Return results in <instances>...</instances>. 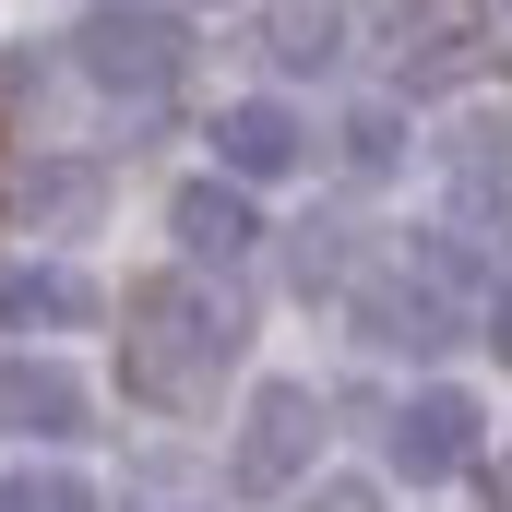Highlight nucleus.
<instances>
[{
	"mask_svg": "<svg viewBox=\"0 0 512 512\" xmlns=\"http://www.w3.org/2000/svg\"><path fill=\"white\" fill-rule=\"evenodd\" d=\"M346 131H358V167H393V108H358Z\"/></svg>",
	"mask_w": 512,
	"mask_h": 512,
	"instance_id": "nucleus-13",
	"label": "nucleus"
},
{
	"mask_svg": "<svg viewBox=\"0 0 512 512\" xmlns=\"http://www.w3.org/2000/svg\"><path fill=\"white\" fill-rule=\"evenodd\" d=\"M0 429H24V441H72V429H84V382L48 370V358H12V370H0Z\"/></svg>",
	"mask_w": 512,
	"mask_h": 512,
	"instance_id": "nucleus-7",
	"label": "nucleus"
},
{
	"mask_svg": "<svg viewBox=\"0 0 512 512\" xmlns=\"http://www.w3.org/2000/svg\"><path fill=\"white\" fill-rule=\"evenodd\" d=\"M84 72H96L108 96H167V84L191 72V24H179L167 0H108V12L84 24Z\"/></svg>",
	"mask_w": 512,
	"mask_h": 512,
	"instance_id": "nucleus-2",
	"label": "nucleus"
},
{
	"mask_svg": "<svg viewBox=\"0 0 512 512\" xmlns=\"http://www.w3.org/2000/svg\"><path fill=\"white\" fill-rule=\"evenodd\" d=\"M489 346H501V358H512V286H501V298H489Z\"/></svg>",
	"mask_w": 512,
	"mask_h": 512,
	"instance_id": "nucleus-15",
	"label": "nucleus"
},
{
	"mask_svg": "<svg viewBox=\"0 0 512 512\" xmlns=\"http://www.w3.org/2000/svg\"><path fill=\"white\" fill-rule=\"evenodd\" d=\"M12 215H96V167H36L12 191Z\"/></svg>",
	"mask_w": 512,
	"mask_h": 512,
	"instance_id": "nucleus-11",
	"label": "nucleus"
},
{
	"mask_svg": "<svg viewBox=\"0 0 512 512\" xmlns=\"http://www.w3.org/2000/svg\"><path fill=\"white\" fill-rule=\"evenodd\" d=\"M215 155H227L239 179H286V167H310V120H298L286 96H239V108L215 120Z\"/></svg>",
	"mask_w": 512,
	"mask_h": 512,
	"instance_id": "nucleus-4",
	"label": "nucleus"
},
{
	"mask_svg": "<svg viewBox=\"0 0 512 512\" xmlns=\"http://www.w3.org/2000/svg\"><path fill=\"white\" fill-rule=\"evenodd\" d=\"M358 334H370V346H405V358H429V346L453 334V322H441V286H405V274H393V286H358Z\"/></svg>",
	"mask_w": 512,
	"mask_h": 512,
	"instance_id": "nucleus-8",
	"label": "nucleus"
},
{
	"mask_svg": "<svg viewBox=\"0 0 512 512\" xmlns=\"http://www.w3.org/2000/svg\"><path fill=\"white\" fill-rule=\"evenodd\" d=\"M262 239V215L239 203V191H215V179H191L179 191V251H203V262H239Z\"/></svg>",
	"mask_w": 512,
	"mask_h": 512,
	"instance_id": "nucleus-9",
	"label": "nucleus"
},
{
	"mask_svg": "<svg viewBox=\"0 0 512 512\" xmlns=\"http://www.w3.org/2000/svg\"><path fill=\"white\" fill-rule=\"evenodd\" d=\"M298 512H382V489H358V477H334V489H310Z\"/></svg>",
	"mask_w": 512,
	"mask_h": 512,
	"instance_id": "nucleus-14",
	"label": "nucleus"
},
{
	"mask_svg": "<svg viewBox=\"0 0 512 512\" xmlns=\"http://www.w3.org/2000/svg\"><path fill=\"white\" fill-rule=\"evenodd\" d=\"M0 512H96V489H84L72 465H12V477H0Z\"/></svg>",
	"mask_w": 512,
	"mask_h": 512,
	"instance_id": "nucleus-10",
	"label": "nucleus"
},
{
	"mask_svg": "<svg viewBox=\"0 0 512 512\" xmlns=\"http://www.w3.org/2000/svg\"><path fill=\"white\" fill-rule=\"evenodd\" d=\"M274 48H286V60H334V0H298V12L274 24Z\"/></svg>",
	"mask_w": 512,
	"mask_h": 512,
	"instance_id": "nucleus-12",
	"label": "nucleus"
},
{
	"mask_svg": "<svg viewBox=\"0 0 512 512\" xmlns=\"http://www.w3.org/2000/svg\"><path fill=\"white\" fill-rule=\"evenodd\" d=\"M465 453H477V405H465V393H417V405L393 417V477L429 489V477H453Z\"/></svg>",
	"mask_w": 512,
	"mask_h": 512,
	"instance_id": "nucleus-5",
	"label": "nucleus"
},
{
	"mask_svg": "<svg viewBox=\"0 0 512 512\" xmlns=\"http://www.w3.org/2000/svg\"><path fill=\"white\" fill-rule=\"evenodd\" d=\"M0 322L12 334H60V322H96V286L72 262H0Z\"/></svg>",
	"mask_w": 512,
	"mask_h": 512,
	"instance_id": "nucleus-6",
	"label": "nucleus"
},
{
	"mask_svg": "<svg viewBox=\"0 0 512 512\" xmlns=\"http://www.w3.org/2000/svg\"><path fill=\"white\" fill-rule=\"evenodd\" d=\"M239 334H251L239 298L167 274V286H143L120 310V370H131V393H155V405H191V393H215V370L239 358Z\"/></svg>",
	"mask_w": 512,
	"mask_h": 512,
	"instance_id": "nucleus-1",
	"label": "nucleus"
},
{
	"mask_svg": "<svg viewBox=\"0 0 512 512\" xmlns=\"http://www.w3.org/2000/svg\"><path fill=\"white\" fill-rule=\"evenodd\" d=\"M310 453H322V405L286 382V393H262L251 405V429H239V489L251 501H274V489H298L310 477Z\"/></svg>",
	"mask_w": 512,
	"mask_h": 512,
	"instance_id": "nucleus-3",
	"label": "nucleus"
}]
</instances>
